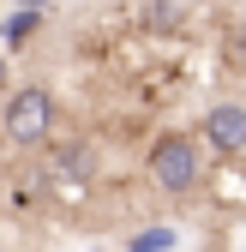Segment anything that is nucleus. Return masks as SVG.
Returning a JSON list of instances; mask_svg holds the SVG:
<instances>
[{
	"label": "nucleus",
	"mask_w": 246,
	"mask_h": 252,
	"mask_svg": "<svg viewBox=\"0 0 246 252\" xmlns=\"http://www.w3.org/2000/svg\"><path fill=\"white\" fill-rule=\"evenodd\" d=\"M150 180H156L162 192H192V180H198V144L180 138V132H168L156 150H150Z\"/></svg>",
	"instance_id": "1"
},
{
	"label": "nucleus",
	"mask_w": 246,
	"mask_h": 252,
	"mask_svg": "<svg viewBox=\"0 0 246 252\" xmlns=\"http://www.w3.org/2000/svg\"><path fill=\"white\" fill-rule=\"evenodd\" d=\"M48 126H54V102H48V90L24 84L18 96L6 102V138H12V144H42Z\"/></svg>",
	"instance_id": "2"
},
{
	"label": "nucleus",
	"mask_w": 246,
	"mask_h": 252,
	"mask_svg": "<svg viewBox=\"0 0 246 252\" xmlns=\"http://www.w3.org/2000/svg\"><path fill=\"white\" fill-rule=\"evenodd\" d=\"M204 138L216 144V150H246V108L216 102V108L204 114Z\"/></svg>",
	"instance_id": "3"
},
{
	"label": "nucleus",
	"mask_w": 246,
	"mask_h": 252,
	"mask_svg": "<svg viewBox=\"0 0 246 252\" xmlns=\"http://www.w3.org/2000/svg\"><path fill=\"white\" fill-rule=\"evenodd\" d=\"M90 162H96V156H90L84 144H66L54 156V180H90Z\"/></svg>",
	"instance_id": "4"
},
{
	"label": "nucleus",
	"mask_w": 246,
	"mask_h": 252,
	"mask_svg": "<svg viewBox=\"0 0 246 252\" xmlns=\"http://www.w3.org/2000/svg\"><path fill=\"white\" fill-rule=\"evenodd\" d=\"M36 24H42V18H36V6H18V12L6 18V42H24V36H36Z\"/></svg>",
	"instance_id": "5"
},
{
	"label": "nucleus",
	"mask_w": 246,
	"mask_h": 252,
	"mask_svg": "<svg viewBox=\"0 0 246 252\" xmlns=\"http://www.w3.org/2000/svg\"><path fill=\"white\" fill-rule=\"evenodd\" d=\"M144 24H150V30H168V24H174V6H150Z\"/></svg>",
	"instance_id": "6"
},
{
	"label": "nucleus",
	"mask_w": 246,
	"mask_h": 252,
	"mask_svg": "<svg viewBox=\"0 0 246 252\" xmlns=\"http://www.w3.org/2000/svg\"><path fill=\"white\" fill-rule=\"evenodd\" d=\"M138 246H174V234L168 228H150V234H138Z\"/></svg>",
	"instance_id": "7"
},
{
	"label": "nucleus",
	"mask_w": 246,
	"mask_h": 252,
	"mask_svg": "<svg viewBox=\"0 0 246 252\" xmlns=\"http://www.w3.org/2000/svg\"><path fill=\"white\" fill-rule=\"evenodd\" d=\"M18 6H42V0H18Z\"/></svg>",
	"instance_id": "8"
}]
</instances>
